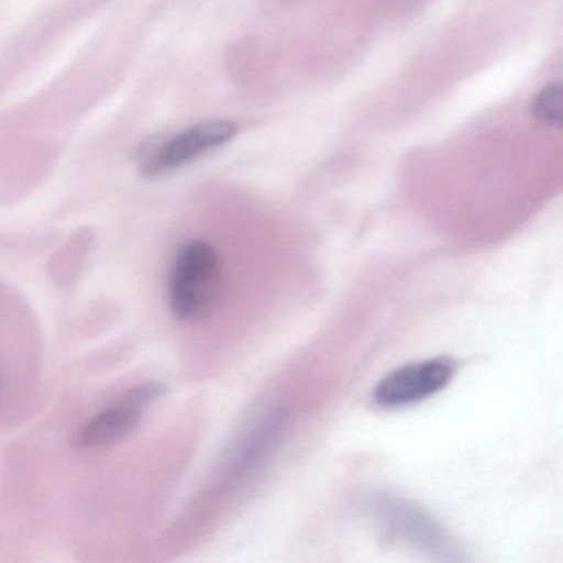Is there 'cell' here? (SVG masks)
I'll use <instances>...</instances> for the list:
<instances>
[{
	"mask_svg": "<svg viewBox=\"0 0 563 563\" xmlns=\"http://www.w3.org/2000/svg\"><path fill=\"white\" fill-rule=\"evenodd\" d=\"M530 113L547 128H560L563 120V91L559 84L549 85L533 97Z\"/></svg>",
	"mask_w": 563,
	"mask_h": 563,
	"instance_id": "7",
	"label": "cell"
},
{
	"mask_svg": "<svg viewBox=\"0 0 563 563\" xmlns=\"http://www.w3.org/2000/svg\"><path fill=\"white\" fill-rule=\"evenodd\" d=\"M223 263L206 240H189L176 250L167 278L170 312L183 322L206 319L219 302Z\"/></svg>",
	"mask_w": 563,
	"mask_h": 563,
	"instance_id": "1",
	"label": "cell"
},
{
	"mask_svg": "<svg viewBox=\"0 0 563 563\" xmlns=\"http://www.w3.org/2000/svg\"><path fill=\"white\" fill-rule=\"evenodd\" d=\"M382 532L434 560H461L460 547L448 530L417 504L391 494H374L365 503Z\"/></svg>",
	"mask_w": 563,
	"mask_h": 563,
	"instance_id": "2",
	"label": "cell"
},
{
	"mask_svg": "<svg viewBox=\"0 0 563 563\" xmlns=\"http://www.w3.org/2000/svg\"><path fill=\"white\" fill-rule=\"evenodd\" d=\"M236 131L232 121L209 120L170 136L151 137L137 151V167L146 177L173 173L229 143Z\"/></svg>",
	"mask_w": 563,
	"mask_h": 563,
	"instance_id": "3",
	"label": "cell"
},
{
	"mask_svg": "<svg viewBox=\"0 0 563 563\" xmlns=\"http://www.w3.org/2000/svg\"><path fill=\"white\" fill-rule=\"evenodd\" d=\"M164 394L166 388L159 382H144L131 387L88 418L78 430L75 443L81 450H103L120 443L140 427L144 415Z\"/></svg>",
	"mask_w": 563,
	"mask_h": 563,
	"instance_id": "4",
	"label": "cell"
},
{
	"mask_svg": "<svg viewBox=\"0 0 563 563\" xmlns=\"http://www.w3.org/2000/svg\"><path fill=\"white\" fill-rule=\"evenodd\" d=\"M454 362L448 357L424 358L395 368L385 375L372 391L380 408H404L434 397L453 380Z\"/></svg>",
	"mask_w": 563,
	"mask_h": 563,
	"instance_id": "5",
	"label": "cell"
},
{
	"mask_svg": "<svg viewBox=\"0 0 563 563\" xmlns=\"http://www.w3.org/2000/svg\"><path fill=\"white\" fill-rule=\"evenodd\" d=\"M285 415L269 411L258 423L253 424L233 446L229 456V473L233 476L250 473L263 460H266L272 448L282 434Z\"/></svg>",
	"mask_w": 563,
	"mask_h": 563,
	"instance_id": "6",
	"label": "cell"
}]
</instances>
